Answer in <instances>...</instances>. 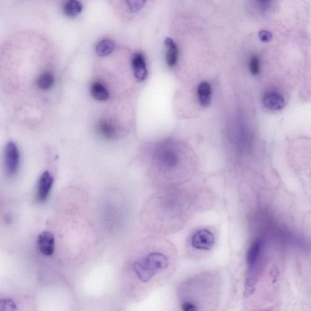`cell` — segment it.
Here are the masks:
<instances>
[{"mask_svg":"<svg viewBox=\"0 0 311 311\" xmlns=\"http://www.w3.org/2000/svg\"><path fill=\"white\" fill-rule=\"evenodd\" d=\"M169 266V259L164 253L153 251L135 262L133 269L138 279L142 283H147L159 272L167 269Z\"/></svg>","mask_w":311,"mask_h":311,"instance_id":"obj_1","label":"cell"},{"mask_svg":"<svg viewBox=\"0 0 311 311\" xmlns=\"http://www.w3.org/2000/svg\"><path fill=\"white\" fill-rule=\"evenodd\" d=\"M263 242L259 239L255 240L250 245L247 252V262L248 275L246 281L247 295H250L254 291L256 284L258 274L261 266L262 254H263Z\"/></svg>","mask_w":311,"mask_h":311,"instance_id":"obj_2","label":"cell"},{"mask_svg":"<svg viewBox=\"0 0 311 311\" xmlns=\"http://www.w3.org/2000/svg\"><path fill=\"white\" fill-rule=\"evenodd\" d=\"M215 243V236L207 228H202L194 232L190 239L191 246L201 251H208Z\"/></svg>","mask_w":311,"mask_h":311,"instance_id":"obj_3","label":"cell"},{"mask_svg":"<svg viewBox=\"0 0 311 311\" xmlns=\"http://www.w3.org/2000/svg\"><path fill=\"white\" fill-rule=\"evenodd\" d=\"M19 155L18 147L16 143L9 142L7 143L5 150V164L7 174L14 176L18 171Z\"/></svg>","mask_w":311,"mask_h":311,"instance_id":"obj_4","label":"cell"},{"mask_svg":"<svg viewBox=\"0 0 311 311\" xmlns=\"http://www.w3.org/2000/svg\"><path fill=\"white\" fill-rule=\"evenodd\" d=\"M37 244L40 252L45 255L50 256L54 252V237L48 231H45L38 235Z\"/></svg>","mask_w":311,"mask_h":311,"instance_id":"obj_5","label":"cell"},{"mask_svg":"<svg viewBox=\"0 0 311 311\" xmlns=\"http://www.w3.org/2000/svg\"><path fill=\"white\" fill-rule=\"evenodd\" d=\"M53 182V178L49 172H44L39 180L37 199L43 202L48 198Z\"/></svg>","mask_w":311,"mask_h":311,"instance_id":"obj_6","label":"cell"},{"mask_svg":"<svg viewBox=\"0 0 311 311\" xmlns=\"http://www.w3.org/2000/svg\"><path fill=\"white\" fill-rule=\"evenodd\" d=\"M134 74L136 79L142 82L147 79L148 71L144 57L141 53H136L132 59Z\"/></svg>","mask_w":311,"mask_h":311,"instance_id":"obj_7","label":"cell"},{"mask_svg":"<svg viewBox=\"0 0 311 311\" xmlns=\"http://www.w3.org/2000/svg\"><path fill=\"white\" fill-rule=\"evenodd\" d=\"M97 130L102 137L108 139H113L116 138L118 133L115 124L108 119H104L99 121L97 125Z\"/></svg>","mask_w":311,"mask_h":311,"instance_id":"obj_8","label":"cell"},{"mask_svg":"<svg viewBox=\"0 0 311 311\" xmlns=\"http://www.w3.org/2000/svg\"><path fill=\"white\" fill-rule=\"evenodd\" d=\"M262 101L264 105L271 110H280L284 106L283 97L276 92H269L265 95Z\"/></svg>","mask_w":311,"mask_h":311,"instance_id":"obj_9","label":"cell"},{"mask_svg":"<svg viewBox=\"0 0 311 311\" xmlns=\"http://www.w3.org/2000/svg\"><path fill=\"white\" fill-rule=\"evenodd\" d=\"M165 48H166V61L169 67H174L176 64L178 58V50L173 40L168 37L164 41Z\"/></svg>","mask_w":311,"mask_h":311,"instance_id":"obj_10","label":"cell"},{"mask_svg":"<svg viewBox=\"0 0 311 311\" xmlns=\"http://www.w3.org/2000/svg\"><path fill=\"white\" fill-rule=\"evenodd\" d=\"M198 96L201 105L206 108L211 103V89L208 83L203 82L199 84L198 88Z\"/></svg>","mask_w":311,"mask_h":311,"instance_id":"obj_11","label":"cell"},{"mask_svg":"<svg viewBox=\"0 0 311 311\" xmlns=\"http://www.w3.org/2000/svg\"><path fill=\"white\" fill-rule=\"evenodd\" d=\"M115 43L111 39L105 38L100 41L96 48V52L99 57H106L113 52Z\"/></svg>","mask_w":311,"mask_h":311,"instance_id":"obj_12","label":"cell"},{"mask_svg":"<svg viewBox=\"0 0 311 311\" xmlns=\"http://www.w3.org/2000/svg\"><path fill=\"white\" fill-rule=\"evenodd\" d=\"M91 93L92 97L99 101H105L109 97L108 90L99 82H94L91 85Z\"/></svg>","mask_w":311,"mask_h":311,"instance_id":"obj_13","label":"cell"},{"mask_svg":"<svg viewBox=\"0 0 311 311\" xmlns=\"http://www.w3.org/2000/svg\"><path fill=\"white\" fill-rule=\"evenodd\" d=\"M82 11V5L78 0H67L63 5V12L68 17H76Z\"/></svg>","mask_w":311,"mask_h":311,"instance_id":"obj_14","label":"cell"},{"mask_svg":"<svg viewBox=\"0 0 311 311\" xmlns=\"http://www.w3.org/2000/svg\"><path fill=\"white\" fill-rule=\"evenodd\" d=\"M54 84V77L50 72H45L38 77L36 84L39 88L43 90L50 89Z\"/></svg>","mask_w":311,"mask_h":311,"instance_id":"obj_15","label":"cell"},{"mask_svg":"<svg viewBox=\"0 0 311 311\" xmlns=\"http://www.w3.org/2000/svg\"><path fill=\"white\" fill-rule=\"evenodd\" d=\"M161 161L168 167H173L176 165L177 159L176 154L172 151H164L160 155Z\"/></svg>","mask_w":311,"mask_h":311,"instance_id":"obj_16","label":"cell"},{"mask_svg":"<svg viewBox=\"0 0 311 311\" xmlns=\"http://www.w3.org/2000/svg\"><path fill=\"white\" fill-rule=\"evenodd\" d=\"M125 1L131 12H137L142 9L147 0H125Z\"/></svg>","mask_w":311,"mask_h":311,"instance_id":"obj_17","label":"cell"},{"mask_svg":"<svg viewBox=\"0 0 311 311\" xmlns=\"http://www.w3.org/2000/svg\"><path fill=\"white\" fill-rule=\"evenodd\" d=\"M260 62L259 58L256 55L253 56L249 62V68L250 72L254 75L259 74Z\"/></svg>","mask_w":311,"mask_h":311,"instance_id":"obj_18","label":"cell"},{"mask_svg":"<svg viewBox=\"0 0 311 311\" xmlns=\"http://www.w3.org/2000/svg\"><path fill=\"white\" fill-rule=\"evenodd\" d=\"M259 37L263 42H267L271 40L272 36L268 31H262L259 34Z\"/></svg>","mask_w":311,"mask_h":311,"instance_id":"obj_19","label":"cell"},{"mask_svg":"<svg viewBox=\"0 0 311 311\" xmlns=\"http://www.w3.org/2000/svg\"><path fill=\"white\" fill-rule=\"evenodd\" d=\"M261 1L265 2V1H271V0H261Z\"/></svg>","mask_w":311,"mask_h":311,"instance_id":"obj_20","label":"cell"}]
</instances>
